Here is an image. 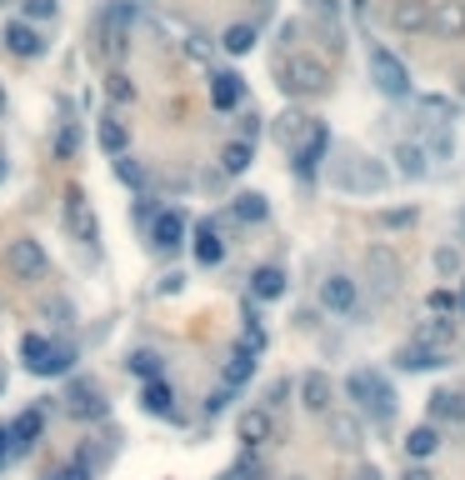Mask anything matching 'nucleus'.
I'll list each match as a JSON object with an SVG mask.
<instances>
[{"instance_id": "f257e3e1", "label": "nucleus", "mask_w": 465, "mask_h": 480, "mask_svg": "<svg viewBox=\"0 0 465 480\" xmlns=\"http://www.w3.org/2000/svg\"><path fill=\"white\" fill-rule=\"evenodd\" d=\"M331 186H335V190H351V196H380V190L390 186V170L380 165V160H371V155L351 151L345 160H335Z\"/></svg>"}, {"instance_id": "f03ea898", "label": "nucleus", "mask_w": 465, "mask_h": 480, "mask_svg": "<svg viewBox=\"0 0 465 480\" xmlns=\"http://www.w3.org/2000/svg\"><path fill=\"white\" fill-rule=\"evenodd\" d=\"M345 396L355 405H365L375 425L396 421V390H390V380L380 376V370H351V376H345Z\"/></svg>"}, {"instance_id": "7ed1b4c3", "label": "nucleus", "mask_w": 465, "mask_h": 480, "mask_svg": "<svg viewBox=\"0 0 465 480\" xmlns=\"http://www.w3.org/2000/svg\"><path fill=\"white\" fill-rule=\"evenodd\" d=\"M280 85H285V95L315 101V95L331 91V66H325L321 56H305V50H295V56H285V66H280Z\"/></svg>"}, {"instance_id": "20e7f679", "label": "nucleus", "mask_w": 465, "mask_h": 480, "mask_svg": "<svg viewBox=\"0 0 465 480\" xmlns=\"http://www.w3.org/2000/svg\"><path fill=\"white\" fill-rule=\"evenodd\" d=\"M365 66H371V80H375V91H380V95H390V101H410V95H416L406 60H400L390 46H371Z\"/></svg>"}, {"instance_id": "39448f33", "label": "nucleus", "mask_w": 465, "mask_h": 480, "mask_svg": "<svg viewBox=\"0 0 465 480\" xmlns=\"http://www.w3.org/2000/svg\"><path fill=\"white\" fill-rule=\"evenodd\" d=\"M131 26H135V0H111L100 10V56L121 60L131 46Z\"/></svg>"}, {"instance_id": "423d86ee", "label": "nucleus", "mask_w": 465, "mask_h": 480, "mask_svg": "<svg viewBox=\"0 0 465 480\" xmlns=\"http://www.w3.org/2000/svg\"><path fill=\"white\" fill-rule=\"evenodd\" d=\"M5 271H10V281H40V275L50 271L46 245H40L36 236H16L5 245Z\"/></svg>"}, {"instance_id": "0eeeda50", "label": "nucleus", "mask_w": 465, "mask_h": 480, "mask_svg": "<svg viewBox=\"0 0 465 480\" xmlns=\"http://www.w3.org/2000/svg\"><path fill=\"white\" fill-rule=\"evenodd\" d=\"M325 155H331V131H325V125H311V131H305V141L291 145L295 180H315V176H321V165H325Z\"/></svg>"}, {"instance_id": "6e6552de", "label": "nucleus", "mask_w": 465, "mask_h": 480, "mask_svg": "<svg viewBox=\"0 0 465 480\" xmlns=\"http://www.w3.org/2000/svg\"><path fill=\"white\" fill-rule=\"evenodd\" d=\"M365 275H371V285H375V295H396L400 291V281H406V261H400L390 245H371L365 251Z\"/></svg>"}, {"instance_id": "1a4fd4ad", "label": "nucleus", "mask_w": 465, "mask_h": 480, "mask_svg": "<svg viewBox=\"0 0 465 480\" xmlns=\"http://www.w3.org/2000/svg\"><path fill=\"white\" fill-rule=\"evenodd\" d=\"M321 305H325L331 315H355V305H361V291H355L351 275L335 271V275H325V281H321Z\"/></svg>"}, {"instance_id": "9d476101", "label": "nucleus", "mask_w": 465, "mask_h": 480, "mask_svg": "<svg viewBox=\"0 0 465 480\" xmlns=\"http://www.w3.org/2000/svg\"><path fill=\"white\" fill-rule=\"evenodd\" d=\"M325 441H331L335 451H361V445H365V425H361V415L325 411Z\"/></svg>"}, {"instance_id": "9b49d317", "label": "nucleus", "mask_w": 465, "mask_h": 480, "mask_svg": "<svg viewBox=\"0 0 465 480\" xmlns=\"http://www.w3.org/2000/svg\"><path fill=\"white\" fill-rule=\"evenodd\" d=\"M66 411L76 415V421H100L111 405H105V396H100V386H95V380H76V386L66 390Z\"/></svg>"}, {"instance_id": "f8f14e48", "label": "nucleus", "mask_w": 465, "mask_h": 480, "mask_svg": "<svg viewBox=\"0 0 465 480\" xmlns=\"http://www.w3.org/2000/svg\"><path fill=\"white\" fill-rule=\"evenodd\" d=\"M430 36L440 40L465 36V0H430Z\"/></svg>"}, {"instance_id": "ddd939ff", "label": "nucleus", "mask_w": 465, "mask_h": 480, "mask_svg": "<svg viewBox=\"0 0 465 480\" xmlns=\"http://www.w3.org/2000/svg\"><path fill=\"white\" fill-rule=\"evenodd\" d=\"M5 431H10V455H30V445H36L40 431H46V411H40V405L36 411H20Z\"/></svg>"}, {"instance_id": "4468645a", "label": "nucleus", "mask_w": 465, "mask_h": 480, "mask_svg": "<svg viewBox=\"0 0 465 480\" xmlns=\"http://www.w3.org/2000/svg\"><path fill=\"white\" fill-rule=\"evenodd\" d=\"M151 245L155 251H181L185 245V216L181 210H155L151 216Z\"/></svg>"}, {"instance_id": "2eb2a0df", "label": "nucleus", "mask_w": 465, "mask_h": 480, "mask_svg": "<svg viewBox=\"0 0 465 480\" xmlns=\"http://www.w3.org/2000/svg\"><path fill=\"white\" fill-rule=\"evenodd\" d=\"M450 360V350H440V346H420V340H410V346H400L396 350V366L400 370H440Z\"/></svg>"}, {"instance_id": "dca6fc26", "label": "nucleus", "mask_w": 465, "mask_h": 480, "mask_svg": "<svg viewBox=\"0 0 465 480\" xmlns=\"http://www.w3.org/2000/svg\"><path fill=\"white\" fill-rule=\"evenodd\" d=\"M240 101H246V80L236 70H210V105L216 111H236Z\"/></svg>"}, {"instance_id": "f3484780", "label": "nucleus", "mask_w": 465, "mask_h": 480, "mask_svg": "<svg viewBox=\"0 0 465 480\" xmlns=\"http://www.w3.org/2000/svg\"><path fill=\"white\" fill-rule=\"evenodd\" d=\"M5 50L10 56H26V60H36L40 50H46V40H40V30L36 26H26V20H5Z\"/></svg>"}, {"instance_id": "a211bd4d", "label": "nucleus", "mask_w": 465, "mask_h": 480, "mask_svg": "<svg viewBox=\"0 0 465 480\" xmlns=\"http://www.w3.org/2000/svg\"><path fill=\"white\" fill-rule=\"evenodd\" d=\"M390 26H396L400 36H420V30H430V0H400V5L390 10Z\"/></svg>"}, {"instance_id": "6ab92c4d", "label": "nucleus", "mask_w": 465, "mask_h": 480, "mask_svg": "<svg viewBox=\"0 0 465 480\" xmlns=\"http://www.w3.org/2000/svg\"><path fill=\"white\" fill-rule=\"evenodd\" d=\"M236 431H240V441H246V451H260V445H266L270 435H276V421H270V411H266V405H256V411H246V415H240V425H236Z\"/></svg>"}, {"instance_id": "aec40b11", "label": "nucleus", "mask_w": 465, "mask_h": 480, "mask_svg": "<svg viewBox=\"0 0 465 480\" xmlns=\"http://www.w3.org/2000/svg\"><path fill=\"white\" fill-rule=\"evenodd\" d=\"M60 210H66V226L76 230L80 240H95V230H100V226H95V216H86V190L66 186V206H60Z\"/></svg>"}, {"instance_id": "412c9836", "label": "nucleus", "mask_w": 465, "mask_h": 480, "mask_svg": "<svg viewBox=\"0 0 465 480\" xmlns=\"http://www.w3.org/2000/svg\"><path fill=\"white\" fill-rule=\"evenodd\" d=\"M331 396H335V390H331V376H325V370H305V376H301V405H305V411L325 415V411H331Z\"/></svg>"}, {"instance_id": "4be33fe9", "label": "nucleus", "mask_w": 465, "mask_h": 480, "mask_svg": "<svg viewBox=\"0 0 465 480\" xmlns=\"http://www.w3.org/2000/svg\"><path fill=\"white\" fill-rule=\"evenodd\" d=\"M416 340H420V346H440V350H450V340H456V320L440 315V311H430V315L416 325Z\"/></svg>"}, {"instance_id": "5701e85b", "label": "nucleus", "mask_w": 465, "mask_h": 480, "mask_svg": "<svg viewBox=\"0 0 465 480\" xmlns=\"http://www.w3.org/2000/svg\"><path fill=\"white\" fill-rule=\"evenodd\" d=\"M66 370H76V346L56 340V346H46V356L36 360V370H30V376H66Z\"/></svg>"}, {"instance_id": "b1692460", "label": "nucleus", "mask_w": 465, "mask_h": 480, "mask_svg": "<svg viewBox=\"0 0 465 480\" xmlns=\"http://www.w3.org/2000/svg\"><path fill=\"white\" fill-rule=\"evenodd\" d=\"M141 405L151 415H175V386L171 380H161V376H151L145 380V390H141Z\"/></svg>"}, {"instance_id": "393cba45", "label": "nucleus", "mask_w": 465, "mask_h": 480, "mask_svg": "<svg viewBox=\"0 0 465 480\" xmlns=\"http://www.w3.org/2000/svg\"><path fill=\"white\" fill-rule=\"evenodd\" d=\"M430 421L436 425H460L465 421V396L460 390H436V396H430Z\"/></svg>"}, {"instance_id": "a878e982", "label": "nucleus", "mask_w": 465, "mask_h": 480, "mask_svg": "<svg viewBox=\"0 0 465 480\" xmlns=\"http://www.w3.org/2000/svg\"><path fill=\"white\" fill-rule=\"evenodd\" d=\"M266 216H270V206H266L260 190H246V196L230 200V220H240V226H260Z\"/></svg>"}, {"instance_id": "bb28decb", "label": "nucleus", "mask_w": 465, "mask_h": 480, "mask_svg": "<svg viewBox=\"0 0 465 480\" xmlns=\"http://www.w3.org/2000/svg\"><path fill=\"white\" fill-rule=\"evenodd\" d=\"M416 115H420V125H450L456 105H450V95H416Z\"/></svg>"}, {"instance_id": "cd10ccee", "label": "nucleus", "mask_w": 465, "mask_h": 480, "mask_svg": "<svg viewBox=\"0 0 465 480\" xmlns=\"http://www.w3.org/2000/svg\"><path fill=\"white\" fill-rule=\"evenodd\" d=\"M250 295H256V301H280L285 295V271L280 265H260V271L250 275Z\"/></svg>"}, {"instance_id": "c85d7f7f", "label": "nucleus", "mask_w": 465, "mask_h": 480, "mask_svg": "<svg viewBox=\"0 0 465 480\" xmlns=\"http://www.w3.org/2000/svg\"><path fill=\"white\" fill-rule=\"evenodd\" d=\"M250 160H256V141H240V135H236V141L220 151V176H246Z\"/></svg>"}, {"instance_id": "c756f323", "label": "nucleus", "mask_w": 465, "mask_h": 480, "mask_svg": "<svg viewBox=\"0 0 465 480\" xmlns=\"http://www.w3.org/2000/svg\"><path fill=\"white\" fill-rule=\"evenodd\" d=\"M220 376H226V386H230V390H236V386H246V380L256 376V350H250V346H236Z\"/></svg>"}, {"instance_id": "7c9ffc66", "label": "nucleus", "mask_w": 465, "mask_h": 480, "mask_svg": "<svg viewBox=\"0 0 465 480\" xmlns=\"http://www.w3.org/2000/svg\"><path fill=\"white\" fill-rule=\"evenodd\" d=\"M95 141H100V151H105V155L131 151V131H125V121H115V115H105V121L95 125Z\"/></svg>"}, {"instance_id": "2f4dec72", "label": "nucleus", "mask_w": 465, "mask_h": 480, "mask_svg": "<svg viewBox=\"0 0 465 480\" xmlns=\"http://www.w3.org/2000/svg\"><path fill=\"white\" fill-rule=\"evenodd\" d=\"M396 160H400V176L406 180H426L430 176V160H426V151H420V141H400Z\"/></svg>"}, {"instance_id": "473e14b6", "label": "nucleus", "mask_w": 465, "mask_h": 480, "mask_svg": "<svg viewBox=\"0 0 465 480\" xmlns=\"http://www.w3.org/2000/svg\"><path fill=\"white\" fill-rule=\"evenodd\" d=\"M196 261L200 265H220V261H226V240H220V230L210 226V220L196 230Z\"/></svg>"}, {"instance_id": "72a5a7b5", "label": "nucleus", "mask_w": 465, "mask_h": 480, "mask_svg": "<svg viewBox=\"0 0 465 480\" xmlns=\"http://www.w3.org/2000/svg\"><path fill=\"white\" fill-rule=\"evenodd\" d=\"M440 451V431L436 425H416V431L406 435V461H426V455Z\"/></svg>"}, {"instance_id": "f704fd0d", "label": "nucleus", "mask_w": 465, "mask_h": 480, "mask_svg": "<svg viewBox=\"0 0 465 480\" xmlns=\"http://www.w3.org/2000/svg\"><path fill=\"white\" fill-rule=\"evenodd\" d=\"M311 125H315L311 115H301V111H285L280 121H276V141L285 145V151H291L295 141H305V131H311Z\"/></svg>"}, {"instance_id": "c9c22d12", "label": "nucleus", "mask_w": 465, "mask_h": 480, "mask_svg": "<svg viewBox=\"0 0 465 480\" xmlns=\"http://www.w3.org/2000/svg\"><path fill=\"white\" fill-rule=\"evenodd\" d=\"M420 151H426V160H450L456 155V135H450V125H430V135L420 141Z\"/></svg>"}, {"instance_id": "e433bc0d", "label": "nucleus", "mask_w": 465, "mask_h": 480, "mask_svg": "<svg viewBox=\"0 0 465 480\" xmlns=\"http://www.w3.org/2000/svg\"><path fill=\"white\" fill-rule=\"evenodd\" d=\"M125 370H131V376H141V380H151V376H165V360L155 356V350H131Z\"/></svg>"}, {"instance_id": "4c0bfd02", "label": "nucleus", "mask_w": 465, "mask_h": 480, "mask_svg": "<svg viewBox=\"0 0 465 480\" xmlns=\"http://www.w3.org/2000/svg\"><path fill=\"white\" fill-rule=\"evenodd\" d=\"M220 46H226L230 56H246V50L256 46V26H246V20H240V26H230L226 36H220Z\"/></svg>"}, {"instance_id": "58836bf2", "label": "nucleus", "mask_w": 465, "mask_h": 480, "mask_svg": "<svg viewBox=\"0 0 465 480\" xmlns=\"http://www.w3.org/2000/svg\"><path fill=\"white\" fill-rule=\"evenodd\" d=\"M115 176H121L125 180V186H135V190H145V165H141V160H131V155H115Z\"/></svg>"}, {"instance_id": "ea45409f", "label": "nucleus", "mask_w": 465, "mask_h": 480, "mask_svg": "<svg viewBox=\"0 0 465 480\" xmlns=\"http://www.w3.org/2000/svg\"><path fill=\"white\" fill-rule=\"evenodd\" d=\"M46 480H95V465H90V461H80V455H76L70 465H60V471H56V475H46Z\"/></svg>"}, {"instance_id": "a19ab883", "label": "nucleus", "mask_w": 465, "mask_h": 480, "mask_svg": "<svg viewBox=\"0 0 465 480\" xmlns=\"http://www.w3.org/2000/svg\"><path fill=\"white\" fill-rule=\"evenodd\" d=\"M46 346H50L46 336H26V340H20V360H26V370H36V360L46 356Z\"/></svg>"}, {"instance_id": "79ce46f5", "label": "nucleus", "mask_w": 465, "mask_h": 480, "mask_svg": "<svg viewBox=\"0 0 465 480\" xmlns=\"http://www.w3.org/2000/svg\"><path fill=\"white\" fill-rule=\"evenodd\" d=\"M26 20H56L60 16V0H26Z\"/></svg>"}, {"instance_id": "37998d69", "label": "nucleus", "mask_w": 465, "mask_h": 480, "mask_svg": "<svg viewBox=\"0 0 465 480\" xmlns=\"http://www.w3.org/2000/svg\"><path fill=\"white\" fill-rule=\"evenodd\" d=\"M105 95H111V101H121V105H125V101H135V85L125 80L121 70H115V76H105Z\"/></svg>"}, {"instance_id": "c03bdc74", "label": "nucleus", "mask_w": 465, "mask_h": 480, "mask_svg": "<svg viewBox=\"0 0 465 480\" xmlns=\"http://www.w3.org/2000/svg\"><path fill=\"white\" fill-rule=\"evenodd\" d=\"M426 305H430V311H440V315H456V291H446V285H436Z\"/></svg>"}, {"instance_id": "a18cd8bd", "label": "nucleus", "mask_w": 465, "mask_h": 480, "mask_svg": "<svg viewBox=\"0 0 465 480\" xmlns=\"http://www.w3.org/2000/svg\"><path fill=\"white\" fill-rule=\"evenodd\" d=\"M436 271L440 275H456L460 271V251H456V245H440V251H436Z\"/></svg>"}, {"instance_id": "49530a36", "label": "nucleus", "mask_w": 465, "mask_h": 480, "mask_svg": "<svg viewBox=\"0 0 465 480\" xmlns=\"http://www.w3.org/2000/svg\"><path fill=\"white\" fill-rule=\"evenodd\" d=\"M76 145H80V135L66 125V131H60V141H56V155H60V160H70V155H76Z\"/></svg>"}, {"instance_id": "de8ad7c7", "label": "nucleus", "mask_w": 465, "mask_h": 480, "mask_svg": "<svg viewBox=\"0 0 465 480\" xmlns=\"http://www.w3.org/2000/svg\"><path fill=\"white\" fill-rule=\"evenodd\" d=\"M285 396H291V380H276V386L266 390V411H276V405H285Z\"/></svg>"}, {"instance_id": "09e8293b", "label": "nucleus", "mask_w": 465, "mask_h": 480, "mask_svg": "<svg viewBox=\"0 0 465 480\" xmlns=\"http://www.w3.org/2000/svg\"><path fill=\"white\" fill-rule=\"evenodd\" d=\"M226 400H230V386H226V390H210V396H206V421L226 411Z\"/></svg>"}, {"instance_id": "8fccbe9b", "label": "nucleus", "mask_w": 465, "mask_h": 480, "mask_svg": "<svg viewBox=\"0 0 465 480\" xmlns=\"http://www.w3.org/2000/svg\"><path fill=\"white\" fill-rule=\"evenodd\" d=\"M256 135H260V115L250 111L246 121H240V141H256Z\"/></svg>"}, {"instance_id": "3c124183", "label": "nucleus", "mask_w": 465, "mask_h": 480, "mask_svg": "<svg viewBox=\"0 0 465 480\" xmlns=\"http://www.w3.org/2000/svg\"><path fill=\"white\" fill-rule=\"evenodd\" d=\"M151 216H155V200L141 196V200H135V220H141V226H151Z\"/></svg>"}, {"instance_id": "603ef678", "label": "nucleus", "mask_w": 465, "mask_h": 480, "mask_svg": "<svg viewBox=\"0 0 465 480\" xmlns=\"http://www.w3.org/2000/svg\"><path fill=\"white\" fill-rule=\"evenodd\" d=\"M386 226H416V210H386Z\"/></svg>"}, {"instance_id": "864d4df0", "label": "nucleus", "mask_w": 465, "mask_h": 480, "mask_svg": "<svg viewBox=\"0 0 465 480\" xmlns=\"http://www.w3.org/2000/svg\"><path fill=\"white\" fill-rule=\"evenodd\" d=\"M181 285H185V275H165V281H161V295H181Z\"/></svg>"}, {"instance_id": "5fc2aeb1", "label": "nucleus", "mask_w": 465, "mask_h": 480, "mask_svg": "<svg viewBox=\"0 0 465 480\" xmlns=\"http://www.w3.org/2000/svg\"><path fill=\"white\" fill-rule=\"evenodd\" d=\"M400 480H436V475H430L426 465H406V475H400Z\"/></svg>"}, {"instance_id": "6e6d98bb", "label": "nucleus", "mask_w": 465, "mask_h": 480, "mask_svg": "<svg viewBox=\"0 0 465 480\" xmlns=\"http://www.w3.org/2000/svg\"><path fill=\"white\" fill-rule=\"evenodd\" d=\"M5 461H10V431L0 425V465H5Z\"/></svg>"}, {"instance_id": "4d7b16f0", "label": "nucleus", "mask_w": 465, "mask_h": 480, "mask_svg": "<svg viewBox=\"0 0 465 480\" xmlns=\"http://www.w3.org/2000/svg\"><path fill=\"white\" fill-rule=\"evenodd\" d=\"M355 480H380V471H375V465H365V471L355 475Z\"/></svg>"}, {"instance_id": "13d9d810", "label": "nucleus", "mask_w": 465, "mask_h": 480, "mask_svg": "<svg viewBox=\"0 0 465 480\" xmlns=\"http://www.w3.org/2000/svg\"><path fill=\"white\" fill-rule=\"evenodd\" d=\"M456 230H460V240H465V206H460V216H456Z\"/></svg>"}, {"instance_id": "bf43d9fd", "label": "nucleus", "mask_w": 465, "mask_h": 480, "mask_svg": "<svg viewBox=\"0 0 465 480\" xmlns=\"http://www.w3.org/2000/svg\"><path fill=\"white\" fill-rule=\"evenodd\" d=\"M0 121H5V85H0Z\"/></svg>"}, {"instance_id": "052dcab7", "label": "nucleus", "mask_w": 465, "mask_h": 480, "mask_svg": "<svg viewBox=\"0 0 465 480\" xmlns=\"http://www.w3.org/2000/svg\"><path fill=\"white\" fill-rule=\"evenodd\" d=\"M256 5H260V10H276V0H256Z\"/></svg>"}, {"instance_id": "680f3d73", "label": "nucleus", "mask_w": 465, "mask_h": 480, "mask_svg": "<svg viewBox=\"0 0 465 480\" xmlns=\"http://www.w3.org/2000/svg\"><path fill=\"white\" fill-rule=\"evenodd\" d=\"M0 176H5V151H0Z\"/></svg>"}, {"instance_id": "e2e57ef3", "label": "nucleus", "mask_w": 465, "mask_h": 480, "mask_svg": "<svg viewBox=\"0 0 465 480\" xmlns=\"http://www.w3.org/2000/svg\"><path fill=\"white\" fill-rule=\"evenodd\" d=\"M460 95H465V76H460Z\"/></svg>"}]
</instances>
